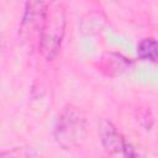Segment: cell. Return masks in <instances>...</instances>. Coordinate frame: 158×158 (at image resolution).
<instances>
[{
	"instance_id": "cell-1",
	"label": "cell",
	"mask_w": 158,
	"mask_h": 158,
	"mask_svg": "<svg viewBox=\"0 0 158 158\" xmlns=\"http://www.w3.org/2000/svg\"><path fill=\"white\" fill-rule=\"evenodd\" d=\"M53 136L63 149H75L83 146L88 136V121L85 112L72 104H67L59 111Z\"/></svg>"
},
{
	"instance_id": "cell-2",
	"label": "cell",
	"mask_w": 158,
	"mask_h": 158,
	"mask_svg": "<svg viewBox=\"0 0 158 158\" xmlns=\"http://www.w3.org/2000/svg\"><path fill=\"white\" fill-rule=\"evenodd\" d=\"M65 25L67 16L64 7L58 2L48 4L46 22L38 42V49L46 60H53L59 53L65 33Z\"/></svg>"
},
{
	"instance_id": "cell-3",
	"label": "cell",
	"mask_w": 158,
	"mask_h": 158,
	"mask_svg": "<svg viewBox=\"0 0 158 158\" xmlns=\"http://www.w3.org/2000/svg\"><path fill=\"white\" fill-rule=\"evenodd\" d=\"M48 11L47 0H26L19 27V40L30 49L38 48Z\"/></svg>"
},
{
	"instance_id": "cell-4",
	"label": "cell",
	"mask_w": 158,
	"mask_h": 158,
	"mask_svg": "<svg viewBox=\"0 0 158 158\" xmlns=\"http://www.w3.org/2000/svg\"><path fill=\"white\" fill-rule=\"evenodd\" d=\"M99 137L102 147L112 154H122L125 157H137L136 148L121 135L117 127L106 118H101L98 125Z\"/></svg>"
},
{
	"instance_id": "cell-5",
	"label": "cell",
	"mask_w": 158,
	"mask_h": 158,
	"mask_svg": "<svg viewBox=\"0 0 158 158\" xmlns=\"http://www.w3.org/2000/svg\"><path fill=\"white\" fill-rule=\"evenodd\" d=\"M132 68V60L120 53H106L99 60V70L109 77H117Z\"/></svg>"
},
{
	"instance_id": "cell-6",
	"label": "cell",
	"mask_w": 158,
	"mask_h": 158,
	"mask_svg": "<svg viewBox=\"0 0 158 158\" xmlns=\"http://www.w3.org/2000/svg\"><path fill=\"white\" fill-rule=\"evenodd\" d=\"M136 52H137V57L141 60H148L156 63L158 58V44L156 38L153 37L142 38L137 44Z\"/></svg>"
}]
</instances>
